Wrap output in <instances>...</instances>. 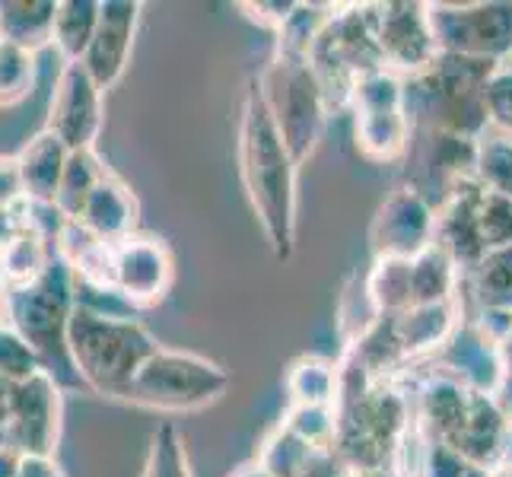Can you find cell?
Returning <instances> with one entry per match:
<instances>
[{
	"label": "cell",
	"mask_w": 512,
	"mask_h": 477,
	"mask_svg": "<svg viewBox=\"0 0 512 477\" xmlns=\"http://www.w3.org/2000/svg\"><path fill=\"white\" fill-rule=\"evenodd\" d=\"M239 179L261 236L277 261H290L299 229V163L277 134L258 77L245 80L236 115Z\"/></svg>",
	"instance_id": "1"
},
{
	"label": "cell",
	"mask_w": 512,
	"mask_h": 477,
	"mask_svg": "<svg viewBox=\"0 0 512 477\" xmlns=\"http://www.w3.org/2000/svg\"><path fill=\"white\" fill-rule=\"evenodd\" d=\"M163 344L153 331L128 315L102 312L90 303H77L67 322L64 350L70 353L77 376L96 395L121 401L128 385Z\"/></svg>",
	"instance_id": "2"
},
{
	"label": "cell",
	"mask_w": 512,
	"mask_h": 477,
	"mask_svg": "<svg viewBox=\"0 0 512 477\" xmlns=\"http://www.w3.org/2000/svg\"><path fill=\"white\" fill-rule=\"evenodd\" d=\"M229 369L201 353L160 347L140 366V373L121 395L125 404H137L156 414H191L217 404L229 392Z\"/></svg>",
	"instance_id": "3"
},
{
	"label": "cell",
	"mask_w": 512,
	"mask_h": 477,
	"mask_svg": "<svg viewBox=\"0 0 512 477\" xmlns=\"http://www.w3.org/2000/svg\"><path fill=\"white\" fill-rule=\"evenodd\" d=\"M258 77L264 105H268L277 134L299 166L315 156L328 128V99L309 61L271 55Z\"/></svg>",
	"instance_id": "4"
},
{
	"label": "cell",
	"mask_w": 512,
	"mask_h": 477,
	"mask_svg": "<svg viewBox=\"0 0 512 477\" xmlns=\"http://www.w3.org/2000/svg\"><path fill=\"white\" fill-rule=\"evenodd\" d=\"M77 290V274L70 271V264L61 255H55L32 284L10 290L7 325L20 331L42 360L55 357L58 350H64L67 322L80 303Z\"/></svg>",
	"instance_id": "5"
},
{
	"label": "cell",
	"mask_w": 512,
	"mask_h": 477,
	"mask_svg": "<svg viewBox=\"0 0 512 477\" xmlns=\"http://www.w3.org/2000/svg\"><path fill=\"white\" fill-rule=\"evenodd\" d=\"M439 55L474 58L487 64L512 61V4H427Z\"/></svg>",
	"instance_id": "6"
},
{
	"label": "cell",
	"mask_w": 512,
	"mask_h": 477,
	"mask_svg": "<svg viewBox=\"0 0 512 477\" xmlns=\"http://www.w3.org/2000/svg\"><path fill=\"white\" fill-rule=\"evenodd\" d=\"M10 446L20 455L55 458L64 427V395L48 369L13 385V401L7 414Z\"/></svg>",
	"instance_id": "7"
},
{
	"label": "cell",
	"mask_w": 512,
	"mask_h": 477,
	"mask_svg": "<svg viewBox=\"0 0 512 477\" xmlns=\"http://www.w3.org/2000/svg\"><path fill=\"white\" fill-rule=\"evenodd\" d=\"M175 284V255L153 233H134L112 245V293L134 309H153Z\"/></svg>",
	"instance_id": "8"
},
{
	"label": "cell",
	"mask_w": 512,
	"mask_h": 477,
	"mask_svg": "<svg viewBox=\"0 0 512 477\" xmlns=\"http://www.w3.org/2000/svg\"><path fill=\"white\" fill-rule=\"evenodd\" d=\"M436 242V207L417 185H398L369 223L373 258H417Z\"/></svg>",
	"instance_id": "9"
},
{
	"label": "cell",
	"mask_w": 512,
	"mask_h": 477,
	"mask_svg": "<svg viewBox=\"0 0 512 477\" xmlns=\"http://www.w3.org/2000/svg\"><path fill=\"white\" fill-rule=\"evenodd\" d=\"M99 83L90 77L80 61L64 64L55 80V93L48 102V121L45 131L55 134L61 144L77 153V150H96V140L102 134L105 121V102H102Z\"/></svg>",
	"instance_id": "10"
},
{
	"label": "cell",
	"mask_w": 512,
	"mask_h": 477,
	"mask_svg": "<svg viewBox=\"0 0 512 477\" xmlns=\"http://www.w3.org/2000/svg\"><path fill=\"white\" fill-rule=\"evenodd\" d=\"M376 39L382 64L404 80L427 74L439 58L427 4H411V0L376 4Z\"/></svg>",
	"instance_id": "11"
},
{
	"label": "cell",
	"mask_w": 512,
	"mask_h": 477,
	"mask_svg": "<svg viewBox=\"0 0 512 477\" xmlns=\"http://www.w3.org/2000/svg\"><path fill=\"white\" fill-rule=\"evenodd\" d=\"M436 369H443L452 379H458L471 392L497 395L506 388L509 379V357L500 344H493L487 334L465 315V322L449 338V344L436 353Z\"/></svg>",
	"instance_id": "12"
},
{
	"label": "cell",
	"mask_w": 512,
	"mask_h": 477,
	"mask_svg": "<svg viewBox=\"0 0 512 477\" xmlns=\"http://www.w3.org/2000/svg\"><path fill=\"white\" fill-rule=\"evenodd\" d=\"M140 13H144L140 0H102L96 35L80 61L90 70V77L99 83L102 93L118 86L121 77H125L137 39Z\"/></svg>",
	"instance_id": "13"
},
{
	"label": "cell",
	"mask_w": 512,
	"mask_h": 477,
	"mask_svg": "<svg viewBox=\"0 0 512 477\" xmlns=\"http://www.w3.org/2000/svg\"><path fill=\"white\" fill-rule=\"evenodd\" d=\"M509 411L497 395L471 392V401L458 420V427L443 439L455 455H462L471 468L493 471L503 458V436H506Z\"/></svg>",
	"instance_id": "14"
},
{
	"label": "cell",
	"mask_w": 512,
	"mask_h": 477,
	"mask_svg": "<svg viewBox=\"0 0 512 477\" xmlns=\"http://www.w3.org/2000/svg\"><path fill=\"white\" fill-rule=\"evenodd\" d=\"M77 223L83 229H90L99 242L118 245L121 239L140 233V229H137L140 201H137V194L131 191V185L125 179H118L115 172H109L96 185V191L90 194V198H86Z\"/></svg>",
	"instance_id": "15"
},
{
	"label": "cell",
	"mask_w": 512,
	"mask_h": 477,
	"mask_svg": "<svg viewBox=\"0 0 512 477\" xmlns=\"http://www.w3.org/2000/svg\"><path fill=\"white\" fill-rule=\"evenodd\" d=\"M395 318V334L398 344L408 360L436 357L439 350L449 344V338L465 322L462 303H436V306H411L408 312L392 315Z\"/></svg>",
	"instance_id": "16"
},
{
	"label": "cell",
	"mask_w": 512,
	"mask_h": 477,
	"mask_svg": "<svg viewBox=\"0 0 512 477\" xmlns=\"http://www.w3.org/2000/svg\"><path fill=\"white\" fill-rule=\"evenodd\" d=\"M67 156L70 150L51 131H35L23 150L16 153V163H20L23 175V188H26V201L35 207H55L58 201V188L67 169Z\"/></svg>",
	"instance_id": "17"
},
{
	"label": "cell",
	"mask_w": 512,
	"mask_h": 477,
	"mask_svg": "<svg viewBox=\"0 0 512 477\" xmlns=\"http://www.w3.org/2000/svg\"><path fill=\"white\" fill-rule=\"evenodd\" d=\"M353 140L373 163H395L411 153L414 121L408 112H353Z\"/></svg>",
	"instance_id": "18"
},
{
	"label": "cell",
	"mask_w": 512,
	"mask_h": 477,
	"mask_svg": "<svg viewBox=\"0 0 512 477\" xmlns=\"http://www.w3.org/2000/svg\"><path fill=\"white\" fill-rule=\"evenodd\" d=\"M58 0H0V42L39 55L55 45Z\"/></svg>",
	"instance_id": "19"
},
{
	"label": "cell",
	"mask_w": 512,
	"mask_h": 477,
	"mask_svg": "<svg viewBox=\"0 0 512 477\" xmlns=\"http://www.w3.org/2000/svg\"><path fill=\"white\" fill-rule=\"evenodd\" d=\"M284 388L290 404H331L341 398V363L322 353H303L287 366Z\"/></svg>",
	"instance_id": "20"
},
{
	"label": "cell",
	"mask_w": 512,
	"mask_h": 477,
	"mask_svg": "<svg viewBox=\"0 0 512 477\" xmlns=\"http://www.w3.org/2000/svg\"><path fill=\"white\" fill-rule=\"evenodd\" d=\"M462 268L452 261L449 252H443L433 242L430 249H423L417 258H411V290H414V306H436V303H452L462 290Z\"/></svg>",
	"instance_id": "21"
},
{
	"label": "cell",
	"mask_w": 512,
	"mask_h": 477,
	"mask_svg": "<svg viewBox=\"0 0 512 477\" xmlns=\"http://www.w3.org/2000/svg\"><path fill=\"white\" fill-rule=\"evenodd\" d=\"M366 303L376 315H401L414 306L411 290V258H373L363 280Z\"/></svg>",
	"instance_id": "22"
},
{
	"label": "cell",
	"mask_w": 512,
	"mask_h": 477,
	"mask_svg": "<svg viewBox=\"0 0 512 477\" xmlns=\"http://www.w3.org/2000/svg\"><path fill=\"white\" fill-rule=\"evenodd\" d=\"M55 242H51L39 226L29 223L20 236H16L4 252H0V274H4L7 287H26L39 277L51 258H55Z\"/></svg>",
	"instance_id": "23"
},
{
	"label": "cell",
	"mask_w": 512,
	"mask_h": 477,
	"mask_svg": "<svg viewBox=\"0 0 512 477\" xmlns=\"http://www.w3.org/2000/svg\"><path fill=\"white\" fill-rule=\"evenodd\" d=\"M102 0H58L55 16V48L64 64L83 61L99 26Z\"/></svg>",
	"instance_id": "24"
},
{
	"label": "cell",
	"mask_w": 512,
	"mask_h": 477,
	"mask_svg": "<svg viewBox=\"0 0 512 477\" xmlns=\"http://www.w3.org/2000/svg\"><path fill=\"white\" fill-rule=\"evenodd\" d=\"M334 16V4H296L290 20L274 35V55L309 61Z\"/></svg>",
	"instance_id": "25"
},
{
	"label": "cell",
	"mask_w": 512,
	"mask_h": 477,
	"mask_svg": "<svg viewBox=\"0 0 512 477\" xmlns=\"http://www.w3.org/2000/svg\"><path fill=\"white\" fill-rule=\"evenodd\" d=\"M112 169L105 166V159L96 150H77L67 156V169H64V179L58 188V201L55 210L64 220H77L80 210L86 204V198L96 191V185L109 175Z\"/></svg>",
	"instance_id": "26"
},
{
	"label": "cell",
	"mask_w": 512,
	"mask_h": 477,
	"mask_svg": "<svg viewBox=\"0 0 512 477\" xmlns=\"http://www.w3.org/2000/svg\"><path fill=\"white\" fill-rule=\"evenodd\" d=\"M315 449L319 446H309L306 439L290 433L284 423H277V427L268 430V436L261 439V446L255 452V462L271 477H303Z\"/></svg>",
	"instance_id": "27"
},
{
	"label": "cell",
	"mask_w": 512,
	"mask_h": 477,
	"mask_svg": "<svg viewBox=\"0 0 512 477\" xmlns=\"http://www.w3.org/2000/svg\"><path fill=\"white\" fill-rule=\"evenodd\" d=\"M465 280L478 309H512V249L487 252Z\"/></svg>",
	"instance_id": "28"
},
{
	"label": "cell",
	"mask_w": 512,
	"mask_h": 477,
	"mask_svg": "<svg viewBox=\"0 0 512 477\" xmlns=\"http://www.w3.org/2000/svg\"><path fill=\"white\" fill-rule=\"evenodd\" d=\"M350 112H408V80L388 67L363 74L353 86Z\"/></svg>",
	"instance_id": "29"
},
{
	"label": "cell",
	"mask_w": 512,
	"mask_h": 477,
	"mask_svg": "<svg viewBox=\"0 0 512 477\" xmlns=\"http://www.w3.org/2000/svg\"><path fill=\"white\" fill-rule=\"evenodd\" d=\"M140 477H194L185 433L175 423L166 420L150 433V446Z\"/></svg>",
	"instance_id": "30"
},
{
	"label": "cell",
	"mask_w": 512,
	"mask_h": 477,
	"mask_svg": "<svg viewBox=\"0 0 512 477\" xmlns=\"http://www.w3.org/2000/svg\"><path fill=\"white\" fill-rule=\"evenodd\" d=\"M474 175L487 191H500L512 198V134L487 128L478 137V166Z\"/></svg>",
	"instance_id": "31"
},
{
	"label": "cell",
	"mask_w": 512,
	"mask_h": 477,
	"mask_svg": "<svg viewBox=\"0 0 512 477\" xmlns=\"http://www.w3.org/2000/svg\"><path fill=\"white\" fill-rule=\"evenodd\" d=\"M35 90V55L0 42V109H13Z\"/></svg>",
	"instance_id": "32"
},
{
	"label": "cell",
	"mask_w": 512,
	"mask_h": 477,
	"mask_svg": "<svg viewBox=\"0 0 512 477\" xmlns=\"http://www.w3.org/2000/svg\"><path fill=\"white\" fill-rule=\"evenodd\" d=\"M474 217H478V233L484 252H506L512 249V198L500 191H481L478 207H474Z\"/></svg>",
	"instance_id": "33"
},
{
	"label": "cell",
	"mask_w": 512,
	"mask_h": 477,
	"mask_svg": "<svg viewBox=\"0 0 512 477\" xmlns=\"http://www.w3.org/2000/svg\"><path fill=\"white\" fill-rule=\"evenodd\" d=\"M280 423L299 439H306L309 446H334L338 408H331V404H290Z\"/></svg>",
	"instance_id": "34"
},
{
	"label": "cell",
	"mask_w": 512,
	"mask_h": 477,
	"mask_svg": "<svg viewBox=\"0 0 512 477\" xmlns=\"http://www.w3.org/2000/svg\"><path fill=\"white\" fill-rule=\"evenodd\" d=\"M39 369H45L42 357L26 344L23 334L10 325H0V379L23 382Z\"/></svg>",
	"instance_id": "35"
},
{
	"label": "cell",
	"mask_w": 512,
	"mask_h": 477,
	"mask_svg": "<svg viewBox=\"0 0 512 477\" xmlns=\"http://www.w3.org/2000/svg\"><path fill=\"white\" fill-rule=\"evenodd\" d=\"M484 102H487L490 128L512 134V64L493 67V74L484 86Z\"/></svg>",
	"instance_id": "36"
},
{
	"label": "cell",
	"mask_w": 512,
	"mask_h": 477,
	"mask_svg": "<svg viewBox=\"0 0 512 477\" xmlns=\"http://www.w3.org/2000/svg\"><path fill=\"white\" fill-rule=\"evenodd\" d=\"M417 477H468L471 465L462 455H455L449 446L436 443V439H427L420 433V458H417Z\"/></svg>",
	"instance_id": "37"
},
{
	"label": "cell",
	"mask_w": 512,
	"mask_h": 477,
	"mask_svg": "<svg viewBox=\"0 0 512 477\" xmlns=\"http://www.w3.org/2000/svg\"><path fill=\"white\" fill-rule=\"evenodd\" d=\"M239 10L249 16L255 26L277 35L280 26H284L290 20V13L296 10V0H245V4H239Z\"/></svg>",
	"instance_id": "38"
},
{
	"label": "cell",
	"mask_w": 512,
	"mask_h": 477,
	"mask_svg": "<svg viewBox=\"0 0 512 477\" xmlns=\"http://www.w3.org/2000/svg\"><path fill=\"white\" fill-rule=\"evenodd\" d=\"M26 201V188H23V175L16 156L0 153V210L16 207Z\"/></svg>",
	"instance_id": "39"
},
{
	"label": "cell",
	"mask_w": 512,
	"mask_h": 477,
	"mask_svg": "<svg viewBox=\"0 0 512 477\" xmlns=\"http://www.w3.org/2000/svg\"><path fill=\"white\" fill-rule=\"evenodd\" d=\"M20 477H64L55 458H39V455H23Z\"/></svg>",
	"instance_id": "40"
},
{
	"label": "cell",
	"mask_w": 512,
	"mask_h": 477,
	"mask_svg": "<svg viewBox=\"0 0 512 477\" xmlns=\"http://www.w3.org/2000/svg\"><path fill=\"white\" fill-rule=\"evenodd\" d=\"M20 468H23L20 452H16L13 446L0 449V477H20Z\"/></svg>",
	"instance_id": "41"
},
{
	"label": "cell",
	"mask_w": 512,
	"mask_h": 477,
	"mask_svg": "<svg viewBox=\"0 0 512 477\" xmlns=\"http://www.w3.org/2000/svg\"><path fill=\"white\" fill-rule=\"evenodd\" d=\"M13 385H16V382L0 379V423H7V414H10V401H13Z\"/></svg>",
	"instance_id": "42"
},
{
	"label": "cell",
	"mask_w": 512,
	"mask_h": 477,
	"mask_svg": "<svg viewBox=\"0 0 512 477\" xmlns=\"http://www.w3.org/2000/svg\"><path fill=\"white\" fill-rule=\"evenodd\" d=\"M229 477H271L268 471H264L258 462H255V458H252V462H245V465H239L233 474H229Z\"/></svg>",
	"instance_id": "43"
},
{
	"label": "cell",
	"mask_w": 512,
	"mask_h": 477,
	"mask_svg": "<svg viewBox=\"0 0 512 477\" xmlns=\"http://www.w3.org/2000/svg\"><path fill=\"white\" fill-rule=\"evenodd\" d=\"M7 309H10V287L4 274H0V325H7Z\"/></svg>",
	"instance_id": "44"
},
{
	"label": "cell",
	"mask_w": 512,
	"mask_h": 477,
	"mask_svg": "<svg viewBox=\"0 0 512 477\" xmlns=\"http://www.w3.org/2000/svg\"><path fill=\"white\" fill-rule=\"evenodd\" d=\"M500 465H512V414H509V423H506V436H503V458Z\"/></svg>",
	"instance_id": "45"
},
{
	"label": "cell",
	"mask_w": 512,
	"mask_h": 477,
	"mask_svg": "<svg viewBox=\"0 0 512 477\" xmlns=\"http://www.w3.org/2000/svg\"><path fill=\"white\" fill-rule=\"evenodd\" d=\"M487 477H512V465H497L493 471H487Z\"/></svg>",
	"instance_id": "46"
},
{
	"label": "cell",
	"mask_w": 512,
	"mask_h": 477,
	"mask_svg": "<svg viewBox=\"0 0 512 477\" xmlns=\"http://www.w3.org/2000/svg\"><path fill=\"white\" fill-rule=\"evenodd\" d=\"M4 446H10V436H7V427H4V423H0V449H4Z\"/></svg>",
	"instance_id": "47"
},
{
	"label": "cell",
	"mask_w": 512,
	"mask_h": 477,
	"mask_svg": "<svg viewBox=\"0 0 512 477\" xmlns=\"http://www.w3.org/2000/svg\"><path fill=\"white\" fill-rule=\"evenodd\" d=\"M509 369H512V360H509Z\"/></svg>",
	"instance_id": "48"
}]
</instances>
